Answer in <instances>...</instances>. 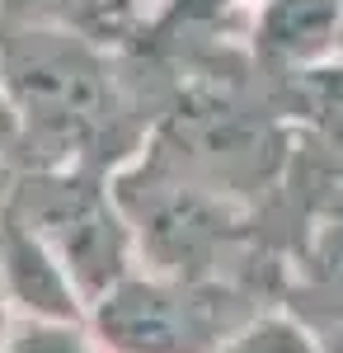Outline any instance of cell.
<instances>
[{"mask_svg": "<svg viewBox=\"0 0 343 353\" xmlns=\"http://www.w3.org/2000/svg\"><path fill=\"white\" fill-rule=\"evenodd\" d=\"M0 353H99V344L85 321L5 316L0 321Z\"/></svg>", "mask_w": 343, "mask_h": 353, "instance_id": "obj_7", "label": "cell"}, {"mask_svg": "<svg viewBox=\"0 0 343 353\" xmlns=\"http://www.w3.org/2000/svg\"><path fill=\"white\" fill-rule=\"evenodd\" d=\"M245 48L273 81H301L343 61V0H254Z\"/></svg>", "mask_w": 343, "mask_h": 353, "instance_id": "obj_4", "label": "cell"}, {"mask_svg": "<svg viewBox=\"0 0 343 353\" xmlns=\"http://www.w3.org/2000/svg\"><path fill=\"white\" fill-rule=\"evenodd\" d=\"M10 217H19L52 250V259L71 273L85 316L99 297H108L132 269L136 236L123 212L113 170L94 165H19L0 198Z\"/></svg>", "mask_w": 343, "mask_h": 353, "instance_id": "obj_2", "label": "cell"}, {"mask_svg": "<svg viewBox=\"0 0 343 353\" xmlns=\"http://www.w3.org/2000/svg\"><path fill=\"white\" fill-rule=\"evenodd\" d=\"M254 0H174L165 10L160 24H193V28H226L231 19H240ZM156 24V28H160Z\"/></svg>", "mask_w": 343, "mask_h": 353, "instance_id": "obj_9", "label": "cell"}, {"mask_svg": "<svg viewBox=\"0 0 343 353\" xmlns=\"http://www.w3.org/2000/svg\"><path fill=\"white\" fill-rule=\"evenodd\" d=\"M14 170H19V132H14V113H10L5 94H0V198L10 189Z\"/></svg>", "mask_w": 343, "mask_h": 353, "instance_id": "obj_10", "label": "cell"}, {"mask_svg": "<svg viewBox=\"0 0 343 353\" xmlns=\"http://www.w3.org/2000/svg\"><path fill=\"white\" fill-rule=\"evenodd\" d=\"M278 306H287L324 353H343V212H320L296 231Z\"/></svg>", "mask_w": 343, "mask_h": 353, "instance_id": "obj_5", "label": "cell"}, {"mask_svg": "<svg viewBox=\"0 0 343 353\" xmlns=\"http://www.w3.org/2000/svg\"><path fill=\"white\" fill-rule=\"evenodd\" d=\"M268 306L278 301L245 283L132 269L90 306L85 325L99 353H216Z\"/></svg>", "mask_w": 343, "mask_h": 353, "instance_id": "obj_3", "label": "cell"}, {"mask_svg": "<svg viewBox=\"0 0 343 353\" xmlns=\"http://www.w3.org/2000/svg\"><path fill=\"white\" fill-rule=\"evenodd\" d=\"M0 321H5V301H0Z\"/></svg>", "mask_w": 343, "mask_h": 353, "instance_id": "obj_11", "label": "cell"}, {"mask_svg": "<svg viewBox=\"0 0 343 353\" xmlns=\"http://www.w3.org/2000/svg\"><path fill=\"white\" fill-rule=\"evenodd\" d=\"M0 94L14 113L19 165L123 170L165 109V71L85 28L0 24Z\"/></svg>", "mask_w": 343, "mask_h": 353, "instance_id": "obj_1", "label": "cell"}, {"mask_svg": "<svg viewBox=\"0 0 343 353\" xmlns=\"http://www.w3.org/2000/svg\"><path fill=\"white\" fill-rule=\"evenodd\" d=\"M0 301H5V316L85 321V301H80L71 273L5 208H0Z\"/></svg>", "mask_w": 343, "mask_h": 353, "instance_id": "obj_6", "label": "cell"}, {"mask_svg": "<svg viewBox=\"0 0 343 353\" xmlns=\"http://www.w3.org/2000/svg\"><path fill=\"white\" fill-rule=\"evenodd\" d=\"M216 353H324V349L287 306H268L249 325H240Z\"/></svg>", "mask_w": 343, "mask_h": 353, "instance_id": "obj_8", "label": "cell"}]
</instances>
